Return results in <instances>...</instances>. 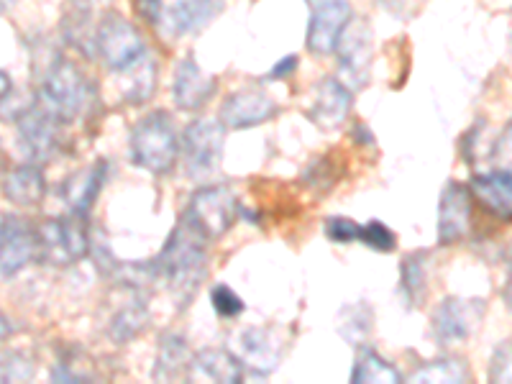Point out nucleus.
Returning a JSON list of instances; mask_svg holds the SVG:
<instances>
[{"label":"nucleus","instance_id":"f257e3e1","mask_svg":"<svg viewBox=\"0 0 512 384\" xmlns=\"http://www.w3.org/2000/svg\"><path fill=\"white\" fill-rule=\"evenodd\" d=\"M205 241L208 236L203 228L187 213L157 259V272L162 274V280H167L172 295L180 300V308L190 303L205 277Z\"/></svg>","mask_w":512,"mask_h":384},{"label":"nucleus","instance_id":"f03ea898","mask_svg":"<svg viewBox=\"0 0 512 384\" xmlns=\"http://www.w3.org/2000/svg\"><path fill=\"white\" fill-rule=\"evenodd\" d=\"M177 131L172 118L164 111L141 118L131 131V159L154 175H164L177 159Z\"/></svg>","mask_w":512,"mask_h":384},{"label":"nucleus","instance_id":"7ed1b4c3","mask_svg":"<svg viewBox=\"0 0 512 384\" xmlns=\"http://www.w3.org/2000/svg\"><path fill=\"white\" fill-rule=\"evenodd\" d=\"M85 100H88V82H85L82 72L72 62L54 64L44 85H41V108L52 113L59 123H64L80 116Z\"/></svg>","mask_w":512,"mask_h":384},{"label":"nucleus","instance_id":"20e7f679","mask_svg":"<svg viewBox=\"0 0 512 384\" xmlns=\"http://www.w3.org/2000/svg\"><path fill=\"white\" fill-rule=\"evenodd\" d=\"M223 144H226V126L213 118H198L185 128L182 152H185L187 175H208L221 164Z\"/></svg>","mask_w":512,"mask_h":384},{"label":"nucleus","instance_id":"39448f33","mask_svg":"<svg viewBox=\"0 0 512 384\" xmlns=\"http://www.w3.org/2000/svg\"><path fill=\"white\" fill-rule=\"evenodd\" d=\"M144 39L131 21L118 13H108L98 26V54L108 70L121 72L144 54Z\"/></svg>","mask_w":512,"mask_h":384},{"label":"nucleus","instance_id":"423d86ee","mask_svg":"<svg viewBox=\"0 0 512 384\" xmlns=\"http://www.w3.org/2000/svg\"><path fill=\"white\" fill-rule=\"evenodd\" d=\"M236 210H239V203L228 187L208 185L192 195L190 218L203 228L208 239H221L236 223Z\"/></svg>","mask_w":512,"mask_h":384},{"label":"nucleus","instance_id":"0eeeda50","mask_svg":"<svg viewBox=\"0 0 512 384\" xmlns=\"http://www.w3.org/2000/svg\"><path fill=\"white\" fill-rule=\"evenodd\" d=\"M285 338L277 328H246L236 336V359L254 374H272L285 356Z\"/></svg>","mask_w":512,"mask_h":384},{"label":"nucleus","instance_id":"6e6552de","mask_svg":"<svg viewBox=\"0 0 512 384\" xmlns=\"http://www.w3.org/2000/svg\"><path fill=\"white\" fill-rule=\"evenodd\" d=\"M351 21L349 0H310L308 49L313 54L336 52L338 36Z\"/></svg>","mask_w":512,"mask_h":384},{"label":"nucleus","instance_id":"1a4fd4ad","mask_svg":"<svg viewBox=\"0 0 512 384\" xmlns=\"http://www.w3.org/2000/svg\"><path fill=\"white\" fill-rule=\"evenodd\" d=\"M336 52L346 80L351 85H367L369 62H372V36H369V26L364 21H354L351 18L346 29L341 31V36H338Z\"/></svg>","mask_w":512,"mask_h":384},{"label":"nucleus","instance_id":"9d476101","mask_svg":"<svg viewBox=\"0 0 512 384\" xmlns=\"http://www.w3.org/2000/svg\"><path fill=\"white\" fill-rule=\"evenodd\" d=\"M36 251L34 228L11 213H0V274L21 272Z\"/></svg>","mask_w":512,"mask_h":384},{"label":"nucleus","instance_id":"9b49d317","mask_svg":"<svg viewBox=\"0 0 512 384\" xmlns=\"http://www.w3.org/2000/svg\"><path fill=\"white\" fill-rule=\"evenodd\" d=\"M472 223V195L459 182L446 185L438 203V241L441 244H456L466 239Z\"/></svg>","mask_w":512,"mask_h":384},{"label":"nucleus","instance_id":"f8f14e48","mask_svg":"<svg viewBox=\"0 0 512 384\" xmlns=\"http://www.w3.org/2000/svg\"><path fill=\"white\" fill-rule=\"evenodd\" d=\"M351 103H354V95H351L349 85H344V82L336 80V77H326V80L315 88V98L313 105H310L308 116L315 126L333 131V128H338L346 118H349Z\"/></svg>","mask_w":512,"mask_h":384},{"label":"nucleus","instance_id":"ddd939ff","mask_svg":"<svg viewBox=\"0 0 512 384\" xmlns=\"http://www.w3.org/2000/svg\"><path fill=\"white\" fill-rule=\"evenodd\" d=\"M277 116V103L262 90H239L226 98L221 121L226 128H251Z\"/></svg>","mask_w":512,"mask_h":384},{"label":"nucleus","instance_id":"4468645a","mask_svg":"<svg viewBox=\"0 0 512 384\" xmlns=\"http://www.w3.org/2000/svg\"><path fill=\"white\" fill-rule=\"evenodd\" d=\"M484 305L479 300H461V297H448L433 313V331L441 341L454 344L464 341L472 333L474 323L482 315Z\"/></svg>","mask_w":512,"mask_h":384},{"label":"nucleus","instance_id":"2eb2a0df","mask_svg":"<svg viewBox=\"0 0 512 384\" xmlns=\"http://www.w3.org/2000/svg\"><path fill=\"white\" fill-rule=\"evenodd\" d=\"M57 126L59 121L47 113L41 105H34L31 111L18 118V134H21V144H24L26 154L39 162L52 159L54 149H57Z\"/></svg>","mask_w":512,"mask_h":384},{"label":"nucleus","instance_id":"dca6fc26","mask_svg":"<svg viewBox=\"0 0 512 384\" xmlns=\"http://www.w3.org/2000/svg\"><path fill=\"white\" fill-rule=\"evenodd\" d=\"M216 93V80L200 70L195 59H182L172 80V98L182 111H200Z\"/></svg>","mask_w":512,"mask_h":384},{"label":"nucleus","instance_id":"f3484780","mask_svg":"<svg viewBox=\"0 0 512 384\" xmlns=\"http://www.w3.org/2000/svg\"><path fill=\"white\" fill-rule=\"evenodd\" d=\"M474 198L497 218L512 221V172L510 169H497L487 175L472 177Z\"/></svg>","mask_w":512,"mask_h":384},{"label":"nucleus","instance_id":"a211bd4d","mask_svg":"<svg viewBox=\"0 0 512 384\" xmlns=\"http://www.w3.org/2000/svg\"><path fill=\"white\" fill-rule=\"evenodd\" d=\"M223 0H177L167 11V26L172 34H195L205 29L221 13Z\"/></svg>","mask_w":512,"mask_h":384},{"label":"nucleus","instance_id":"6ab92c4d","mask_svg":"<svg viewBox=\"0 0 512 384\" xmlns=\"http://www.w3.org/2000/svg\"><path fill=\"white\" fill-rule=\"evenodd\" d=\"M44 192H47V182L36 164H21V167L11 169L3 180V195L21 208L39 205L44 200Z\"/></svg>","mask_w":512,"mask_h":384},{"label":"nucleus","instance_id":"aec40b11","mask_svg":"<svg viewBox=\"0 0 512 384\" xmlns=\"http://www.w3.org/2000/svg\"><path fill=\"white\" fill-rule=\"evenodd\" d=\"M123 72V100L128 105H141L157 90V62L149 54H141L134 64Z\"/></svg>","mask_w":512,"mask_h":384},{"label":"nucleus","instance_id":"412c9836","mask_svg":"<svg viewBox=\"0 0 512 384\" xmlns=\"http://www.w3.org/2000/svg\"><path fill=\"white\" fill-rule=\"evenodd\" d=\"M105 164H90V167L80 169L75 175H70V180L64 182V200L75 213H88L90 205L95 203V195H98L100 185H103Z\"/></svg>","mask_w":512,"mask_h":384},{"label":"nucleus","instance_id":"4be33fe9","mask_svg":"<svg viewBox=\"0 0 512 384\" xmlns=\"http://www.w3.org/2000/svg\"><path fill=\"white\" fill-rule=\"evenodd\" d=\"M192 372L210 382L236 384L241 379V361L226 349H203L192 356Z\"/></svg>","mask_w":512,"mask_h":384},{"label":"nucleus","instance_id":"5701e85b","mask_svg":"<svg viewBox=\"0 0 512 384\" xmlns=\"http://www.w3.org/2000/svg\"><path fill=\"white\" fill-rule=\"evenodd\" d=\"M187 369H192V356L185 341L180 336H164V341L159 344V359L157 369H154V377L159 382L182 379L187 374Z\"/></svg>","mask_w":512,"mask_h":384},{"label":"nucleus","instance_id":"b1692460","mask_svg":"<svg viewBox=\"0 0 512 384\" xmlns=\"http://www.w3.org/2000/svg\"><path fill=\"white\" fill-rule=\"evenodd\" d=\"M351 382L354 384H397L402 382V374L392 367L390 361H384L377 351L361 349L356 356L354 372H351Z\"/></svg>","mask_w":512,"mask_h":384},{"label":"nucleus","instance_id":"393cba45","mask_svg":"<svg viewBox=\"0 0 512 384\" xmlns=\"http://www.w3.org/2000/svg\"><path fill=\"white\" fill-rule=\"evenodd\" d=\"M469 379V369H466L464 361L459 359H436L428 361L425 367L415 369L410 374V382H423V384H436V382H446V384H459Z\"/></svg>","mask_w":512,"mask_h":384},{"label":"nucleus","instance_id":"a878e982","mask_svg":"<svg viewBox=\"0 0 512 384\" xmlns=\"http://www.w3.org/2000/svg\"><path fill=\"white\" fill-rule=\"evenodd\" d=\"M146 320H149V313H146L144 305H128V308L118 310V313L113 315L111 336L116 338L118 344H126V341H131V338L139 336V333L144 331Z\"/></svg>","mask_w":512,"mask_h":384},{"label":"nucleus","instance_id":"bb28decb","mask_svg":"<svg viewBox=\"0 0 512 384\" xmlns=\"http://www.w3.org/2000/svg\"><path fill=\"white\" fill-rule=\"evenodd\" d=\"M369 326H372V313L367 305H349L338 313L336 328L349 344H361L369 333Z\"/></svg>","mask_w":512,"mask_h":384},{"label":"nucleus","instance_id":"cd10ccee","mask_svg":"<svg viewBox=\"0 0 512 384\" xmlns=\"http://www.w3.org/2000/svg\"><path fill=\"white\" fill-rule=\"evenodd\" d=\"M34 359L24 351L6 349L0 351V384L6 382H29L34 377Z\"/></svg>","mask_w":512,"mask_h":384},{"label":"nucleus","instance_id":"c85d7f7f","mask_svg":"<svg viewBox=\"0 0 512 384\" xmlns=\"http://www.w3.org/2000/svg\"><path fill=\"white\" fill-rule=\"evenodd\" d=\"M402 290L410 303H423L425 297V262L423 256H410L402 267Z\"/></svg>","mask_w":512,"mask_h":384},{"label":"nucleus","instance_id":"c756f323","mask_svg":"<svg viewBox=\"0 0 512 384\" xmlns=\"http://www.w3.org/2000/svg\"><path fill=\"white\" fill-rule=\"evenodd\" d=\"M210 300H213V310H216L221 318H236V315L244 313V300H241V297L236 295L228 285L213 287Z\"/></svg>","mask_w":512,"mask_h":384},{"label":"nucleus","instance_id":"7c9ffc66","mask_svg":"<svg viewBox=\"0 0 512 384\" xmlns=\"http://www.w3.org/2000/svg\"><path fill=\"white\" fill-rule=\"evenodd\" d=\"M359 241H364V244L372 246V249H377V251L395 249V233H392L390 228L379 221H372V223H367V226H361Z\"/></svg>","mask_w":512,"mask_h":384},{"label":"nucleus","instance_id":"2f4dec72","mask_svg":"<svg viewBox=\"0 0 512 384\" xmlns=\"http://www.w3.org/2000/svg\"><path fill=\"white\" fill-rule=\"evenodd\" d=\"M326 236L338 244H351V241L361 239V226L346 216H333L326 223Z\"/></svg>","mask_w":512,"mask_h":384},{"label":"nucleus","instance_id":"473e14b6","mask_svg":"<svg viewBox=\"0 0 512 384\" xmlns=\"http://www.w3.org/2000/svg\"><path fill=\"white\" fill-rule=\"evenodd\" d=\"M489 379L492 382L512 384V344L502 346L492 359V369H489Z\"/></svg>","mask_w":512,"mask_h":384},{"label":"nucleus","instance_id":"72a5a7b5","mask_svg":"<svg viewBox=\"0 0 512 384\" xmlns=\"http://www.w3.org/2000/svg\"><path fill=\"white\" fill-rule=\"evenodd\" d=\"M131 6L141 18L152 21V24H157L162 18V0H131Z\"/></svg>","mask_w":512,"mask_h":384},{"label":"nucleus","instance_id":"f704fd0d","mask_svg":"<svg viewBox=\"0 0 512 384\" xmlns=\"http://www.w3.org/2000/svg\"><path fill=\"white\" fill-rule=\"evenodd\" d=\"M295 70H297V57L295 54H287L285 59H280V62L274 64L272 70H269V77H272V80H285V77H290Z\"/></svg>","mask_w":512,"mask_h":384},{"label":"nucleus","instance_id":"c9c22d12","mask_svg":"<svg viewBox=\"0 0 512 384\" xmlns=\"http://www.w3.org/2000/svg\"><path fill=\"white\" fill-rule=\"evenodd\" d=\"M497 157H500V162H505L507 167H512V123L507 126L505 136L500 139V144H497Z\"/></svg>","mask_w":512,"mask_h":384},{"label":"nucleus","instance_id":"e433bc0d","mask_svg":"<svg viewBox=\"0 0 512 384\" xmlns=\"http://www.w3.org/2000/svg\"><path fill=\"white\" fill-rule=\"evenodd\" d=\"M72 8H80V11H95V8H103L108 6L111 0H70Z\"/></svg>","mask_w":512,"mask_h":384},{"label":"nucleus","instance_id":"4c0bfd02","mask_svg":"<svg viewBox=\"0 0 512 384\" xmlns=\"http://www.w3.org/2000/svg\"><path fill=\"white\" fill-rule=\"evenodd\" d=\"M11 90H13V82H11V77H8L6 72L0 70V103H3V100H6L8 95H11Z\"/></svg>","mask_w":512,"mask_h":384},{"label":"nucleus","instance_id":"58836bf2","mask_svg":"<svg viewBox=\"0 0 512 384\" xmlns=\"http://www.w3.org/2000/svg\"><path fill=\"white\" fill-rule=\"evenodd\" d=\"M11 333V323L6 320V315L0 313V338H6Z\"/></svg>","mask_w":512,"mask_h":384},{"label":"nucleus","instance_id":"ea45409f","mask_svg":"<svg viewBox=\"0 0 512 384\" xmlns=\"http://www.w3.org/2000/svg\"><path fill=\"white\" fill-rule=\"evenodd\" d=\"M505 300H507V305H510V310H512V272H510V282H507V290H505Z\"/></svg>","mask_w":512,"mask_h":384},{"label":"nucleus","instance_id":"a19ab883","mask_svg":"<svg viewBox=\"0 0 512 384\" xmlns=\"http://www.w3.org/2000/svg\"><path fill=\"white\" fill-rule=\"evenodd\" d=\"M11 3H13V0H0V13L6 11V8H8V6H11Z\"/></svg>","mask_w":512,"mask_h":384}]
</instances>
